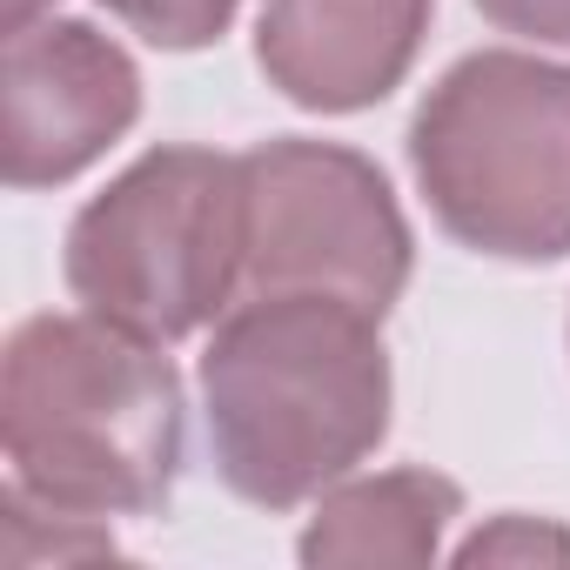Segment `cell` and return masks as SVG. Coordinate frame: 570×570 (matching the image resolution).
Masks as SVG:
<instances>
[{"label":"cell","mask_w":570,"mask_h":570,"mask_svg":"<svg viewBox=\"0 0 570 570\" xmlns=\"http://www.w3.org/2000/svg\"><path fill=\"white\" fill-rule=\"evenodd\" d=\"M383 316L336 296H242L202 350L215 476L255 510H303L390 436Z\"/></svg>","instance_id":"cell-1"},{"label":"cell","mask_w":570,"mask_h":570,"mask_svg":"<svg viewBox=\"0 0 570 570\" xmlns=\"http://www.w3.org/2000/svg\"><path fill=\"white\" fill-rule=\"evenodd\" d=\"M161 343L101 316H28L0 356L8 490L48 517H148L175 497L188 416Z\"/></svg>","instance_id":"cell-2"},{"label":"cell","mask_w":570,"mask_h":570,"mask_svg":"<svg viewBox=\"0 0 570 570\" xmlns=\"http://www.w3.org/2000/svg\"><path fill=\"white\" fill-rule=\"evenodd\" d=\"M410 175L436 228L490 262L570 255V68L476 48L410 115Z\"/></svg>","instance_id":"cell-3"},{"label":"cell","mask_w":570,"mask_h":570,"mask_svg":"<svg viewBox=\"0 0 570 570\" xmlns=\"http://www.w3.org/2000/svg\"><path fill=\"white\" fill-rule=\"evenodd\" d=\"M61 282L88 316L161 350L222 323L248 282L242 155L195 141L135 155L68 222Z\"/></svg>","instance_id":"cell-4"},{"label":"cell","mask_w":570,"mask_h":570,"mask_svg":"<svg viewBox=\"0 0 570 570\" xmlns=\"http://www.w3.org/2000/svg\"><path fill=\"white\" fill-rule=\"evenodd\" d=\"M248 282L242 296H336L390 316L410 289L416 235L390 175L343 141L282 135L242 155Z\"/></svg>","instance_id":"cell-5"},{"label":"cell","mask_w":570,"mask_h":570,"mask_svg":"<svg viewBox=\"0 0 570 570\" xmlns=\"http://www.w3.org/2000/svg\"><path fill=\"white\" fill-rule=\"evenodd\" d=\"M141 121V68L95 21H28L0 55V168L14 195L88 175Z\"/></svg>","instance_id":"cell-6"},{"label":"cell","mask_w":570,"mask_h":570,"mask_svg":"<svg viewBox=\"0 0 570 570\" xmlns=\"http://www.w3.org/2000/svg\"><path fill=\"white\" fill-rule=\"evenodd\" d=\"M436 0H262L255 68L309 115H363L403 88Z\"/></svg>","instance_id":"cell-7"},{"label":"cell","mask_w":570,"mask_h":570,"mask_svg":"<svg viewBox=\"0 0 570 570\" xmlns=\"http://www.w3.org/2000/svg\"><path fill=\"white\" fill-rule=\"evenodd\" d=\"M463 517V490L443 470H376V476H343L316 497V517L296 537L303 563H436L450 523Z\"/></svg>","instance_id":"cell-8"},{"label":"cell","mask_w":570,"mask_h":570,"mask_svg":"<svg viewBox=\"0 0 570 570\" xmlns=\"http://www.w3.org/2000/svg\"><path fill=\"white\" fill-rule=\"evenodd\" d=\"M101 8L161 55H202L235 28L242 0H101Z\"/></svg>","instance_id":"cell-9"},{"label":"cell","mask_w":570,"mask_h":570,"mask_svg":"<svg viewBox=\"0 0 570 570\" xmlns=\"http://www.w3.org/2000/svg\"><path fill=\"white\" fill-rule=\"evenodd\" d=\"M543 557H563V563H570V530H563V523L517 517V510L456 543V563H543Z\"/></svg>","instance_id":"cell-10"},{"label":"cell","mask_w":570,"mask_h":570,"mask_svg":"<svg viewBox=\"0 0 570 570\" xmlns=\"http://www.w3.org/2000/svg\"><path fill=\"white\" fill-rule=\"evenodd\" d=\"M476 14L517 41L537 48H570V0H476Z\"/></svg>","instance_id":"cell-11"},{"label":"cell","mask_w":570,"mask_h":570,"mask_svg":"<svg viewBox=\"0 0 570 570\" xmlns=\"http://www.w3.org/2000/svg\"><path fill=\"white\" fill-rule=\"evenodd\" d=\"M41 14H55V0H0V28H28V21H41Z\"/></svg>","instance_id":"cell-12"}]
</instances>
